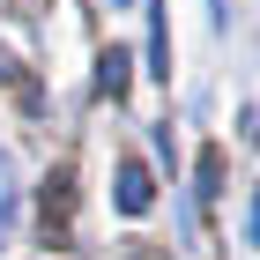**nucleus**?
Wrapping results in <instances>:
<instances>
[{"instance_id": "6", "label": "nucleus", "mask_w": 260, "mask_h": 260, "mask_svg": "<svg viewBox=\"0 0 260 260\" xmlns=\"http://www.w3.org/2000/svg\"><path fill=\"white\" fill-rule=\"evenodd\" d=\"M8 171H15V164H8V149H0V179H8Z\"/></svg>"}, {"instance_id": "8", "label": "nucleus", "mask_w": 260, "mask_h": 260, "mask_svg": "<svg viewBox=\"0 0 260 260\" xmlns=\"http://www.w3.org/2000/svg\"><path fill=\"white\" fill-rule=\"evenodd\" d=\"M141 260H156V253H141Z\"/></svg>"}, {"instance_id": "4", "label": "nucleus", "mask_w": 260, "mask_h": 260, "mask_svg": "<svg viewBox=\"0 0 260 260\" xmlns=\"http://www.w3.org/2000/svg\"><path fill=\"white\" fill-rule=\"evenodd\" d=\"M201 193L208 201L223 193V149H201Z\"/></svg>"}, {"instance_id": "7", "label": "nucleus", "mask_w": 260, "mask_h": 260, "mask_svg": "<svg viewBox=\"0 0 260 260\" xmlns=\"http://www.w3.org/2000/svg\"><path fill=\"white\" fill-rule=\"evenodd\" d=\"M112 8H126V0H112Z\"/></svg>"}, {"instance_id": "2", "label": "nucleus", "mask_w": 260, "mask_h": 260, "mask_svg": "<svg viewBox=\"0 0 260 260\" xmlns=\"http://www.w3.org/2000/svg\"><path fill=\"white\" fill-rule=\"evenodd\" d=\"M67 201H75V179L52 171V186H45V231H52V238H67Z\"/></svg>"}, {"instance_id": "3", "label": "nucleus", "mask_w": 260, "mask_h": 260, "mask_svg": "<svg viewBox=\"0 0 260 260\" xmlns=\"http://www.w3.org/2000/svg\"><path fill=\"white\" fill-rule=\"evenodd\" d=\"M126 67H134V60H126L119 45H112V52L97 60V89H104V97H126Z\"/></svg>"}, {"instance_id": "1", "label": "nucleus", "mask_w": 260, "mask_h": 260, "mask_svg": "<svg viewBox=\"0 0 260 260\" xmlns=\"http://www.w3.org/2000/svg\"><path fill=\"white\" fill-rule=\"evenodd\" d=\"M112 201H119V216H149V201H156L149 164H134V156H126V164H119V186H112Z\"/></svg>"}, {"instance_id": "5", "label": "nucleus", "mask_w": 260, "mask_h": 260, "mask_svg": "<svg viewBox=\"0 0 260 260\" xmlns=\"http://www.w3.org/2000/svg\"><path fill=\"white\" fill-rule=\"evenodd\" d=\"M15 238V193H0V245Z\"/></svg>"}]
</instances>
